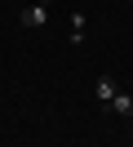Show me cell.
<instances>
[{"instance_id": "cell-2", "label": "cell", "mask_w": 133, "mask_h": 147, "mask_svg": "<svg viewBox=\"0 0 133 147\" xmlns=\"http://www.w3.org/2000/svg\"><path fill=\"white\" fill-rule=\"evenodd\" d=\"M93 94H98V107H106V102H111V98H115V94H120V89H115V80H111V76H98V85H93Z\"/></svg>"}, {"instance_id": "cell-4", "label": "cell", "mask_w": 133, "mask_h": 147, "mask_svg": "<svg viewBox=\"0 0 133 147\" xmlns=\"http://www.w3.org/2000/svg\"><path fill=\"white\" fill-rule=\"evenodd\" d=\"M71 45H80V40H84V13H71Z\"/></svg>"}, {"instance_id": "cell-1", "label": "cell", "mask_w": 133, "mask_h": 147, "mask_svg": "<svg viewBox=\"0 0 133 147\" xmlns=\"http://www.w3.org/2000/svg\"><path fill=\"white\" fill-rule=\"evenodd\" d=\"M22 27H31V31H40V27H49V5H44V0H31V5H27L22 9Z\"/></svg>"}, {"instance_id": "cell-3", "label": "cell", "mask_w": 133, "mask_h": 147, "mask_svg": "<svg viewBox=\"0 0 133 147\" xmlns=\"http://www.w3.org/2000/svg\"><path fill=\"white\" fill-rule=\"evenodd\" d=\"M106 111H115V116H133V94H115V98L106 102Z\"/></svg>"}]
</instances>
